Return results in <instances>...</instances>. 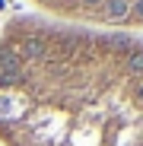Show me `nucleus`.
<instances>
[{"mask_svg": "<svg viewBox=\"0 0 143 146\" xmlns=\"http://www.w3.org/2000/svg\"><path fill=\"white\" fill-rule=\"evenodd\" d=\"M35 3L61 22L95 29L134 32L143 26V0H35Z\"/></svg>", "mask_w": 143, "mask_h": 146, "instance_id": "obj_2", "label": "nucleus"}, {"mask_svg": "<svg viewBox=\"0 0 143 146\" xmlns=\"http://www.w3.org/2000/svg\"><path fill=\"white\" fill-rule=\"evenodd\" d=\"M3 146H143V38L16 16L0 38Z\"/></svg>", "mask_w": 143, "mask_h": 146, "instance_id": "obj_1", "label": "nucleus"}]
</instances>
